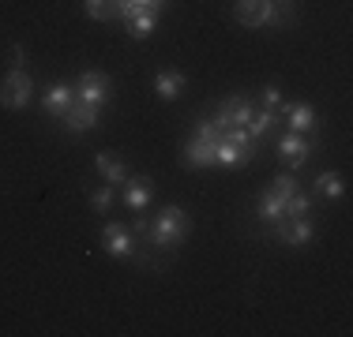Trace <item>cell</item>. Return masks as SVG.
<instances>
[{"instance_id": "14", "label": "cell", "mask_w": 353, "mask_h": 337, "mask_svg": "<svg viewBox=\"0 0 353 337\" xmlns=\"http://www.w3.org/2000/svg\"><path fill=\"white\" fill-rule=\"evenodd\" d=\"M181 162L188 168H211L214 165V142L192 135L188 142H181Z\"/></svg>"}, {"instance_id": "19", "label": "cell", "mask_w": 353, "mask_h": 337, "mask_svg": "<svg viewBox=\"0 0 353 337\" xmlns=\"http://www.w3.org/2000/svg\"><path fill=\"white\" fill-rule=\"evenodd\" d=\"M184 87H188V75L184 72H158L154 75V94L162 101H176Z\"/></svg>"}, {"instance_id": "5", "label": "cell", "mask_w": 353, "mask_h": 337, "mask_svg": "<svg viewBox=\"0 0 353 337\" xmlns=\"http://www.w3.org/2000/svg\"><path fill=\"white\" fill-rule=\"evenodd\" d=\"M102 248H105V255H113V259H128V263H136L143 240L132 232V225L109 221L105 229H102Z\"/></svg>"}, {"instance_id": "27", "label": "cell", "mask_w": 353, "mask_h": 337, "mask_svg": "<svg viewBox=\"0 0 353 337\" xmlns=\"http://www.w3.org/2000/svg\"><path fill=\"white\" fill-rule=\"evenodd\" d=\"M12 67H23V45L12 49Z\"/></svg>"}, {"instance_id": "25", "label": "cell", "mask_w": 353, "mask_h": 337, "mask_svg": "<svg viewBox=\"0 0 353 337\" xmlns=\"http://www.w3.org/2000/svg\"><path fill=\"white\" fill-rule=\"evenodd\" d=\"M282 105V90L279 87H263V94H259V109H279Z\"/></svg>"}, {"instance_id": "17", "label": "cell", "mask_w": 353, "mask_h": 337, "mask_svg": "<svg viewBox=\"0 0 353 337\" xmlns=\"http://www.w3.org/2000/svg\"><path fill=\"white\" fill-rule=\"evenodd\" d=\"M312 195L316 199H327V202H339L346 195V176L334 173V168H327V173H319L312 180Z\"/></svg>"}, {"instance_id": "1", "label": "cell", "mask_w": 353, "mask_h": 337, "mask_svg": "<svg viewBox=\"0 0 353 337\" xmlns=\"http://www.w3.org/2000/svg\"><path fill=\"white\" fill-rule=\"evenodd\" d=\"M132 232H136L139 240L147 243V248H154V251H162V255H170L173 248H181V243L188 240L192 217H188V210H181V206H162L154 217L136 214V221H132Z\"/></svg>"}, {"instance_id": "13", "label": "cell", "mask_w": 353, "mask_h": 337, "mask_svg": "<svg viewBox=\"0 0 353 337\" xmlns=\"http://www.w3.org/2000/svg\"><path fill=\"white\" fill-rule=\"evenodd\" d=\"M259 146H241V142L225 139V135H218L214 139V165L222 168H233V165H248L252 157H256Z\"/></svg>"}, {"instance_id": "8", "label": "cell", "mask_w": 353, "mask_h": 337, "mask_svg": "<svg viewBox=\"0 0 353 337\" xmlns=\"http://www.w3.org/2000/svg\"><path fill=\"white\" fill-rule=\"evenodd\" d=\"M98 124H102V109L90 105V101H72V109L61 116V128L72 131V135H83V131H94Z\"/></svg>"}, {"instance_id": "28", "label": "cell", "mask_w": 353, "mask_h": 337, "mask_svg": "<svg viewBox=\"0 0 353 337\" xmlns=\"http://www.w3.org/2000/svg\"><path fill=\"white\" fill-rule=\"evenodd\" d=\"M279 4H285V0H279Z\"/></svg>"}, {"instance_id": "16", "label": "cell", "mask_w": 353, "mask_h": 337, "mask_svg": "<svg viewBox=\"0 0 353 337\" xmlns=\"http://www.w3.org/2000/svg\"><path fill=\"white\" fill-rule=\"evenodd\" d=\"M94 168H98V176H102V180H105V184H113V188H117V191H121V188H124V180H128V176H132V168H128V165H124V162H121V157H113V154H105V150H102V154H98V157H94Z\"/></svg>"}, {"instance_id": "22", "label": "cell", "mask_w": 353, "mask_h": 337, "mask_svg": "<svg viewBox=\"0 0 353 337\" xmlns=\"http://www.w3.org/2000/svg\"><path fill=\"white\" fill-rule=\"evenodd\" d=\"M282 210H285V217H305V214H312V195H308V191H293V195L282 199Z\"/></svg>"}, {"instance_id": "21", "label": "cell", "mask_w": 353, "mask_h": 337, "mask_svg": "<svg viewBox=\"0 0 353 337\" xmlns=\"http://www.w3.org/2000/svg\"><path fill=\"white\" fill-rule=\"evenodd\" d=\"M83 12L98 23H117L121 19V0H83Z\"/></svg>"}, {"instance_id": "23", "label": "cell", "mask_w": 353, "mask_h": 337, "mask_svg": "<svg viewBox=\"0 0 353 337\" xmlns=\"http://www.w3.org/2000/svg\"><path fill=\"white\" fill-rule=\"evenodd\" d=\"M113 202H117V188H113V184L102 180V188L90 191V206H94V214H109V210H113Z\"/></svg>"}, {"instance_id": "18", "label": "cell", "mask_w": 353, "mask_h": 337, "mask_svg": "<svg viewBox=\"0 0 353 337\" xmlns=\"http://www.w3.org/2000/svg\"><path fill=\"white\" fill-rule=\"evenodd\" d=\"M279 124H282V113H279V109H256V113H252V120L245 124V131H248L256 142H263L267 135H274V128H279Z\"/></svg>"}, {"instance_id": "20", "label": "cell", "mask_w": 353, "mask_h": 337, "mask_svg": "<svg viewBox=\"0 0 353 337\" xmlns=\"http://www.w3.org/2000/svg\"><path fill=\"white\" fill-rule=\"evenodd\" d=\"M256 217H259V225H274L279 217H285V210H282V199L274 195L271 188L259 195V202H256Z\"/></svg>"}, {"instance_id": "7", "label": "cell", "mask_w": 353, "mask_h": 337, "mask_svg": "<svg viewBox=\"0 0 353 337\" xmlns=\"http://www.w3.org/2000/svg\"><path fill=\"white\" fill-rule=\"evenodd\" d=\"M252 113H256V101L245 98V94H233V98H225L222 105L214 109L211 124H214L218 131H225V128H245V124L252 120Z\"/></svg>"}, {"instance_id": "4", "label": "cell", "mask_w": 353, "mask_h": 337, "mask_svg": "<svg viewBox=\"0 0 353 337\" xmlns=\"http://www.w3.org/2000/svg\"><path fill=\"white\" fill-rule=\"evenodd\" d=\"M267 229H271V236L279 243H285V248H308V243L316 240L312 214H305V217H279V221L267 225Z\"/></svg>"}, {"instance_id": "12", "label": "cell", "mask_w": 353, "mask_h": 337, "mask_svg": "<svg viewBox=\"0 0 353 337\" xmlns=\"http://www.w3.org/2000/svg\"><path fill=\"white\" fill-rule=\"evenodd\" d=\"M121 23L128 27L132 38L143 41V38H150V34L158 30V12H154V8H136V4H128V8H121Z\"/></svg>"}, {"instance_id": "15", "label": "cell", "mask_w": 353, "mask_h": 337, "mask_svg": "<svg viewBox=\"0 0 353 337\" xmlns=\"http://www.w3.org/2000/svg\"><path fill=\"white\" fill-rule=\"evenodd\" d=\"M72 101H75V87H68V83H53V87L46 90V98H41V109H46V116L61 120V116L72 109Z\"/></svg>"}, {"instance_id": "24", "label": "cell", "mask_w": 353, "mask_h": 337, "mask_svg": "<svg viewBox=\"0 0 353 337\" xmlns=\"http://www.w3.org/2000/svg\"><path fill=\"white\" fill-rule=\"evenodd\" d=\"M271 191L279 199H285V195H293V191H301V184L293 173H279V176H271Z\"/></svg>"}, {"instance_id": "9", "label": "cell", "mask_w": 353, "mask_h": 337, "mask_svg": "<svg viewBox=\"0 0 353 337\" xmlns=\"http://www.w3.org/2000/svg\"><path fill=\"white\" fill-rule=\"evenodd\" d=\"M109 94H113V83H109L105 72H83L79 79H75V98L79 101H90V105L102 109Z\"/></svg>"}, {"instance_id": "26", "label": "cell", "mask_w": 353, "mask_h": 337, "mask_svg": "<svg viewBox=\"0 0 353 337\" xmlns=\"http://www.w3.org/2000/svg\"><path fill=\"white\" fill-rule=\"evenodd\" d=\"M128 4H136V8H154V12H162L165 0H121V8H128Z\"/></svg>"}, {"instance_id": "2", "label": "cell", "mask_w": 353, "mask_h": 337, "mask_svg": "<svg viewBox=\"0 0 353 337\" xmlns=\"http://www.w3.org/2000/svg\"><path fill=\"white\" fill-rule=\"evenodd\" d=\"M233 15H237L245 27H271V30H285L297 23V4L293 0H237L233 4Z\"/></svg>"}, {"instance_id": "11", "label": "cell", "mask_w": 353, "mask_h": 337, "mask_svg": "<svg viewBox=\"0 0 353 337\" xmlns=\"http://www.w3.org/2000/svg\"><path fill=\"white\" fill-rule=\"evenodd\" d=\"M150 199H154V184H150V176L132 173L128 180H124V188H121V202L128 210H136V214H143V210L150 206Z\"/></svg>"}, {"instance_id": "10", "label": "cell", "mask_w": 353, "mask_h": 337, "mask_svg": "<svg viewBox=\"0 0 353 337\" xmlns=\"http://www.w3.org/2000/svg\"><path fill=\"white\" fill-rule=\"evenodd\" d=\"M279 113H282V120L290 124V131H301V135H316L319 139V113L308 101H293V105H279Z\"/></svg>"}, {"instance_id": "6", "label": "cell", "mask_w": 353, "mask_h": 337, "mask_svg": "<svg viewBox=\"0 0 353 337\" xmlns=\"http://www.w3.org/2000/svg\"><path fill=\"white\" fill-rule=\"evenodd\" d=\"M30 94H34V79H30L23 67H12V72L0 79V105L19 113V109L30 105Z\"/></svg>"}, {"instance_id": "3", "label": "cell", "mask_w": 353, "mask_h": 337, "mask_svg": "<svg viewBox=\"0 0 353 337\" xmlns=\"http://www.w3.org/2000/svg\"><path fill=\"white\" fill-rule=\"evenodd\" d=\"M274 150H279V162L290 173H301L319 150V139L316 135H301V131H285V135H274Z\"/></svg>"}]
</instances>
